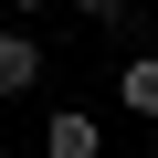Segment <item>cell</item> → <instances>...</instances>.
I'll return each mask as SVG.
<instances>
[{"instance_id": "1", "label": "cell", "mask_w": 158, "mask_h": 158, "mask_svg": "<svg viewBox=\"0 0 158 158\" xmlns=\"http://www.w3.org/2000/svg\"><path fill=\"white\" fill-rule=\"evenodd\" d=\"M42 63H53V53H42V32L0 21V95H32V85H42Z\"/></svg>"}, {"instance_id": "2", "label": "cell", "mask_w": 158, "mask_h": 158, "mask_svg": "<svg viewBox=\"0 0 158 158\" xmlns=\"http://www.w3.org/2000/svg\"><path fill=\"white\" fill-rule=\"evenodd\" d=\"M42 158H106V127H95L85 106H53V116H42Z\"/></svg>"}, {"instance_id": "3", "label": "cell", "mask_w": 158, "mask_h": 158, "mask_svg": "<svg viewBox=\"0 0 158 158\" xmlns=\"http://www.w3.org/2000/svg\"><path fill=\"white\" fill-rule=\"evenodd\" d=\"M116 106L158 127V53H127V74H116Z\"/></svg>"}, {"instance_id": "4", "label": "cell", "mask_w": 158, "mask_h": 158, "mask_svg": "<svg viewBox=\"0 0 158 158\" xmlns=\"http://www.w3.org/2000/svg\"><path fill=\"white\" fill-rule=\"evenodd\" d=\"M74 11H85V21H127L137 0H74Z\"/></svg>"}, {"instance_id": "5", "label": "cell", "mask_w": 158, "mask_h": 158, "mask_svg": "<svg viewBox=\"0 0 158 158\" xmlns=\"http://www.w3.org/2000/svg\"><path fill=\"white\" fill-rule=\"evenodd\" d=\"M11 11H21V21H42V11H53V0H11Z\"/></svg>"}]
</instances>
